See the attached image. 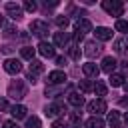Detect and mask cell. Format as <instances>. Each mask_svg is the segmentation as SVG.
<instances>
[{"instance_id": "7c38bea8", "label": "cell", "mask_w": 128, "mask_h": 128, "mask_svg": "<svg viewBox=\"0 0 128 128\" xmlns=\"http://www.w3.org/2000/svg\"><path fill=\"white\" fill-rule=\"evenodd\" d=\"M48 82H50V84H62V82H66V72H62V70L50 72V74H48Z\"/></svg>"}, {"instance_id": "30bf717a", "label": "cell", "mask_w": 128, "mask_h": 128, "mask_svg": "<svg viewBox=\"0 0 128 128\" xmlns=\"http://www.w3.org/2000/svg\"><path fill=\"white\" fill-rule=\"evenodd\" d=\"M4 8H6V12L10 14V18H14V20H20V18H22V8H20L18 4H14V2H8Z\"/></svg>"}, {"instance_id": "d4e9b609", "label": "cell", "mask_w": 128, "mask_h": 128, "mask_svg": "<svg viewBox=\"0 0 128 128\" xmlns=\"http://www.w3.org/2000/svg\"><path fill=\"white\" fill-rule=\"evenodd\" d=\"M94 92H96V96H106L108 88H106V84H104V82L96 80V84H94Z\"/></svg>"}, {"instance_id": "1f68e13d", "label": "cell", "mask_w": 128, "mask_h": 128, "mask_svg": "<svg viewBox=\"0 0 128 128\" xmlns=\"http://www.w3.org/2000/svg\"><path fill=\"white\" fill-rule=\"evenodd\" d=\"M6 34H8V36H14V34H16V28H14V26H6Z\"/></svg>"}, {"instance_id": "6da1fadb", "label": "cell", "mask_w": 128, "mask_h": 128, "mask_svg": "<svg viewBox=\"0 0 128 128\" xmlns=\"http://www.w3.org/2000/svg\"><path fill=\"white\" fill-rule=\"evenodd\" d=\"M8 96H10V98H14V100L24 98V96H26V84H24L22 80L12 82V84L8 86Z\"/></svg>"}, {"instance_id": "cb8c5ba5", "label": "cell", "mask_w": 128, "mask_h": 128, "mask_svg": "<svg viewBox=\"0 0 128 128\" xmlns=\"http://www.w3.org/2000/svg\"><path fill=\"white\" fill-rule=\"evenodd\" d=\"M78 88H80V92H94V84H92V80H82L80 84H78Z\"/></svg>"}, {"instance_id": "44dd1931", "label": "cell", "mask_w": 128, "mask_h": 128, "mask_svg": "<svg viewBox=\"0 0 128 128\" xmlns=\"http://www.w3.org/2000/svg\"><path fill=\"white\" fill-rule=\"evenodd\" d=\"M34 52H36V50H34L32 46H24V48L20 50V56H22L24 60H30V62H32V60H34Z\"/></svg>"}, {"instance_id": "ac0fdd59", "label": "cell", "mask_w": 128, "mask_h": 128, "mask_svg": "<svg viewBox=\"0 0 128 128\" xmlns=\"http://www.w3.org/2000/svg\"><path fill=\"white\" fill-rule=\"evenodd\" d=\"M68 102H70L72 106L80 108V106L84 104V96H80V94H76V92H70V94H68Z\"/></svg>"}, {"instance_id": "e0dca14e", "label": "cell", "mask_w": 128, "mask_h": 128, "mask_svg": "<svg viewBox=\"0 0 128 128\" xmlns=\"http://www.w3.org/2000/svg\"><path fill=\"white\" fill-rule=\"evenodd\" d=\"M30 74H34V76H38V74H42L44 72V64L40 62V60H32L30 62V70H28Z\"/></svg>"}, {"instance_id": "836d02e7", "label": "cell", "mask_w": 128, "mask_h": 128, "mask_svg": "<svg viewBox=\"0 0 128 128\" xmlns=\"http://www.w3.org/2000/svg\"><path fill=\"white\" fill-rule=\"evenodd\" d=\"M0 110H8V102L4 98H0Z\"/></svg>"}, {"instance_id": "4316f807", "label": "cell", "mask_w": 128, "mask_h": 128, "mask_svg": "<svg viewBox=\"0 0 128 128\" xmlns=\"http://www.w3.org/2000/svg\"><path fill=\"white\" fill-rule=\"evenodd\" d=\"M26 126H28V128H40V118H38V116L28 118V120H26Z\"/></svg>"}, {"instance_id": "4dcf8cb0", "label": "cell", "mask_w": 128, "mask_h": 128, "mask_svg": "<svg viewBox=\"0 0 128 128\" xmlns=\"http://www.w3.org/2000/svg\"><path fill=\"white\" fill-rule=\"evenodd\" d=\"M2 128H18V124H16V122H12V120H6V122L2 124Z\"/></svg>"}, {"instance_id": "d590c367", "label": "cell", "mask_w": 128, "mask_h": 128, "mask_svg": "<svg viewBox=\"0 0 128 128\" xmlns=\"http://www.w3.org/2000/svg\"><path fill=\"white\" fill-rule=\"evenodd\" d=\"M52 128H66V126H64V122H54Z\"/></svg>"}, {"instance_id": "f1b7e54d", "label": "cell", "mask_w": 128, "mask_h": 128, "mask_svg": "<svg viewBox=\"0 0 128 128\" xmlns=\"http://www.w3.org/2000/svg\"><path fill=\"white\" fill-rule=\"evenodd\" d=\"M56 24H58L60 28H66V26H68V18H66V16H58V18H56Z\"/></svg>"}, {"instance_id": "8992f818", "label": "cell", "mask_w": 128, "mask_h": 128, "mask_svg": "<svg viewBox=\"0 0 128 128\" xmlns=\"http://www.w3.org/2000/svg\"><path fill=\"white\" fill-rule=\"evenodd\" d=\"M38 52H40L44 58H54V56H56L54 44H50V42H46V40H42V42L38 44Z\"/></svg>"}, {"instance_id": "5b68a950", "label": "cell", "mask_w": 128, "mask_h": 128, "mask_svg": "<svg viewBox=\"0 0 128 128\" xmlns=\"http://www.w3.org/2000/svg\"><path fill=\"white\" fill-rule=\"evenodd\" d=\"M74 30H76V34H86V32H92V24H90V20H86V18H78L76 22H74Z\"/></svg>"}, {"instance_id": "277c9868", "label": "cell", "mask_w": 128, "mask_h": 128, "mask_svg": "<svg viewBox=\"0 0 128 128\" xmlns=\"http://www.w3.org/2000/svg\"><path fill=\"white\" fill-rule=\"evenodd\" d=\"M88 112H92L94 116H100V114H104V112H106V102H104L102 98L88 102Z\"/></svg>"}, {"instance_id": "8d00e7d4", "label": "cell", "mask_w": 128, "mask_h": 128, "mask_svg": "<svg viewBox=\"0 0 128 128\" xmlns=\"http://www.w3.org/2000/svg\"><path fill=\"white\" fill-rule=\"evenodd\" d=\"M12 50H14V48H12V46H4V48H2V52H6V54H10V52H12Z\"/></svg>"}, {"instance_id": "74e56055", "label": "cell", "mask_w": 128, "mask_h": 128, "mask_svg": "<svg viewBox=\"0 0 128 128\" xmlns=\"http://www.w3.org/2000/svg\"><path fill=\"white\" fill-rule=\"evenodd\" d=\"M120 106H124V108H128V98H122V100H120Z\"/></svg>"}, {"instance_id": "83f0119b", "label": "cell", "mask_w": 128, "mask_h": 128, "mask_svg": "<svg viewBox=\"0 0 128 128\" xmlns=\"http://www.w3.org/2000/svg\"><path fill=\"white\" fill-rule=\"evenodd\" d=\"M24 10H28V12H34V10H36V2H32V0H26V2H24Z\"/></svg>"}, {"instance_id": "4fadbf2b", "label": "cell", "mask_w": 128, "mask_h": 128, "mask_svg": "<svg viewBox=\"0 0 128 128\" xmlns=\"http://www.w3.org/2000/svg\"><path fill=\"white\" fill-rule=\"evenodd\" d=\"M94 36H96L98 40H110V38H112V30L106 28V26H96Z\"/></svg>"}, {"instance_id": "8fae6325", "label": "cell", "mask_w": 128, "mask_h": 128, "mask_svg": "<svg viewBox=\"0 0 128 128\" xmlns=\"http://www.w3.org/2000/svg\"><path fill=\"white\" fill-rule=\"evenodd\" d=\"M116 58H112V56H106V58H102V66H100V70H104V72H108V74H114V68H116Z\"/></svg>"}, {"instance_id": "7402d4cb", "label": "cell", "mask_w": 128, "mask_h": 128, "mask_svg": "<svg viewBox=\"0 0 128 128\" xmlns=\"http://www.w3.org/2000/svg\"><path fill=\"white\" fill-rule=\"evenodd\" d=\"M108 124L112 128H120V114L118 112H110L108 114Z\"/></svg>"}, {"instance_id": "f546056e", "label": "cell", "mask_w": 128, "mask_h": 128, "mask_svg": "<svg viewBox=\"0 0 128 128\" xmlns=\"http://www.w3.org/2000/svg\"><path fill=\"white\" fill-rule=\"evenodd\" d=\"M70 56H72L74 60L80 58V50H78V46H70Z\"/></svg>"}, {"instance_id": "ba28073f", "label": "cell", "mask_w": 128, "mask_h": 128, "mask_svg": "<svg viewBox=\"0 0 128 128\" xmlns=\"http://www.w3.org/2000/svg\"><path fill=\"white\" fill-rule=\"evenodd\" d=\"M100 52H102V46H100L98 42H94V40L86 42V50H84V54H86L88 58H94V56H98Z\"/></svg>"}, {"instance_id": "52a82bcc", "label": "cell", "mask_w": 128, "mask_h": 128, "mask_svg": "<svg viewBox=\"0 0 128 128\" xmlns=\"http://www.w3.org/2000/svg\"><path fill=\"white\" fill-rule=\"evenodd\" d=\"M4 70H6L8 74H18V72L22 70V64H20V60H16V58H8V60H4Z\"/></svg>"}, {"instance_id": "f35d334b", "label": "cell", "mask_w": 128, "mask_h": 128, "mask_svg": "<svg viewBox=\"0 0 128 128\" xmlns=\"http://www.w3.org/2000/svg\"><path fill=\"white\" fill-rule=\"evenodd\" d=\"M0 26H4V16H0Z\"/></svg>"}, {"instance_id": "5bb4252c", "label": "cell", "mask_w": 128, "mask_h": 128, "mask_svg": "<svg viewBox=\"0 0 128 128\" xmlns=\"http://www.w3.org/2000/svg\"><path fill=\"white\" fill-rule=\"evenodd\" d=\"M114 50H116L118 54H124V56H128V36H124V38L116 40V42H114Z\"/></svg>"}, {"instance_id": "9c48e42d", "label": "cell", "mask_w": 128, "mask_h": 128, "mask_svg": "<svg viewBox=\"0 0 128 128\" xmlns=\"http://www.w3.org/2000/svg\"><path fill=\"white\" fill-rule=\"evenodd\" d=\"M62 112H66V108H64L62 104H48V106L44 108V114H46L48 118H56V116L62 114Z\"/></svg>"}, {"instance_id": "60d3db41", "label": "cell", "mask_w": 128, "mask_h": 128, "mask_svg": "<svg viewBox=\"0 0 128 128\" xmlns=\"http://www.w3.org/2000/svg\"><path fill=\"white\" fill-rule=\"evenodd\" d=\"M74 128H80V126H74Z\"/></svg>"}, {"instance_id": "603a6c76", "label": "cell", "mask_w": 128, "mask_h": 128, "mask_svg": "<svg viewBox=\"0 0 128 128\" xmlns=\"http://www.w3.org/2000/svg\"><path fill=\"white\" fill-rule=\"evenodd\" d=\"M110 84H112L114 88H116V86H124V76H122V74H116V72L110 74Z\"/></svg>"}, {"instance_id": "d6986e66", "label": "cell", "mask_w": 128, "mask_h": 128, "mask_svg": "<svg viewBox=\"0 0 128 128\" xmlns=\"http://www.w3.org/2000/svg\"><path fill=\"white\" fill-rule=\"evenodd\" d=\"M86 128H104V120L98 116H92L86 120Z\"/></svg>"}, {"instance_id": "484cf974", "label": "cell", "mask_w": 128, "mask_h": 128, "mask_svg": "<svg viewBox=\"0 0 128 128\" xmlns=\"http://www.w3.org/2000/svg\"><path fill=\"white\" fill-rule=\"evenodd\" d=\"M114 28H116L118 32H122V34H128V22H126V20H116Z\"/></svg>"}, {"instance_id": "ffe728a7", "label": "cell", "mask_w": 128, "mask_h": 128, "mask_svg": "<svg viewBox=\"0 0 128 128\" xmlns=\"http://www.w3.org/2000/svg\"><path fill=\"white\" fill-rule=\"evenodd\" d=\"M54 44L56 46H66L68 44V34L66 32H56L54 34Z\"/></svg>"}, {"instance_id": "9a60e30c", "label": "cell", "mask_w": 128, "mask_h": 128, "mask_svg": "<svg viewBox=\"0 0 128 128\" xmlns=\"http://www.w3.org/2000/svg\"><path fill=\"white\" fill-rule=\"evenodd\" d=\"M26 106H22V104H14L12 108H10V114L16 118V120H20V118H26Z\"/></svg>"}, {"instance_id": "d6a6232c", "label": "cell", "mask_w": 128, "mask_h": 128, "mask_svg": "<svg viewBox=\"0 0 128 128\" xmlns=\"http://www.w3.org/2000/svg\"><path fill=\"white\" fill-rule=\"evenodd\" d=\"M56 64H58V66H64V64H66V58H64V56H56Z\"/></svg>"}, {"instance_id": "3957f363", "label": "cell", "mask_w": 128, "mask_h": 128, "mask_svg": "<svg viewBox=\"0 0 128 128\" xmlns=\"http://www.w3.org/2000/svg\"><path fill=\"white\" fill-rule=\"evenodd\" d=\"M30 30H32V34H36V36L44 38V36L48 34V24H46V22H42V20H32Z\"/></svg>"}, {"instance_id": "2e32d148", "label": "cell", "mask_w": 128, "mask_h": 128, "mask_svg": "<svg viewBox=\"0 0 128 128\" xmlns=\"http://www.w3.org/2000/svg\"><path fill=\"white\" fill-rule=\"evenodd\" d=\"M82 70H84V74H86V76H94V78H96V76H98V72H100V68H98L94 62H86V64L82 66Z\"/></svg>"}, {"instance_id": "7a4b0ae2", "label": "cell", "mask_w": 128, "mask_h": 128, "mask_svg": "<svg viewBox=\"0 0 128 128\" xmlns=\"http://www.w3.org/2000/svg\"><path fill=\"white\" fill-rule=\"evenodd\" d=\"M102 8L110 16H122V12H124V4L118 2V0H104L102 2Z\"/></svg>"}, {"instance_id": "ab89813d", "label": "cell", "mask_w": 128, "mask_h": 128, "mask_svg": "<svg viewBox=\"0 0 128 128\" xmlns=\"http://www.w3.org/2000/svg\"><path fill=\"white\" fill-rule=\"evenodd\" d=\"M124 120H126V124H128V112H126V116H124Z\"/></svg>"}, {"instance_id": "e575fe53", "label": "cell", "mask_w": 128, "mask_h": 128, "mask_svg": "<svg viewBox=\"0 0 128 128\" xmlns=\"http://www.w3.org/2000/svg\"><path fill=\"white\" fill-rule=\"evenodd\" d=\"M70 118H72V122H78V118H80V114H78V112H72V114H70Z\"/></svg>"}]
</instances>
